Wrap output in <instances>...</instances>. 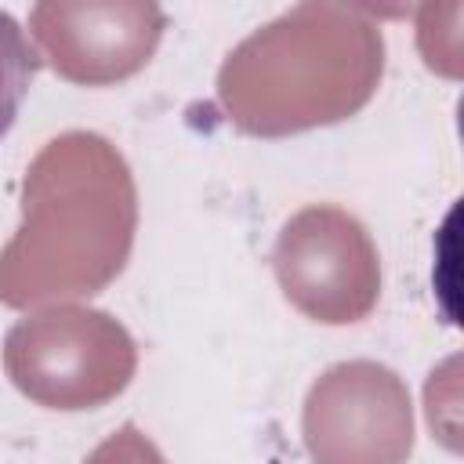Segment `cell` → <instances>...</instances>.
<instances>
[{
    "label": "cell",
    "mask_w": 464,
    "mask_h": 464,
    "mask_svg": "<svg viewBox=\"0 0 464 464\" xmlns=\"http://www.w3.org/2000/svg\"><path fill=\"white\" fill-rule=\"evenodd\" d=\"M33 69H36L33 47L25 44L18 22L0 11V134L11 127L18 112V102L33 80Z\"/></svg>",
    "instance_id": "obj_1"
}]
</instances>
